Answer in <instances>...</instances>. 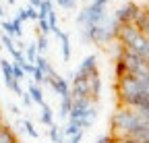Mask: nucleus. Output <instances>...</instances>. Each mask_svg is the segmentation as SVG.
I'll return each instance as SVG.
<instances>
[{"mask_svg":"<svg viewBox=\"0 0 149 143\" xmlns=\"http://www.w3.org/2000/svg\"><path fill=\"white\" fill-rule=\"evenodd\" d=\"M106 4H108V0H93L85 10H81V15L77 17V23L83 27L102 25L106 21Z\"/></svg>","mask_w":149,"mask_h":143,"instance_id":"nucleus-1","label":"nucleus"},{"mask_svg":"<svg viewBox=\"0 0 149 143\" xmlns=\"http://www.w3.org/2000/svg\"><path fill=\"white\" fill-rule=\"evenodd\" d=\"M139 10H141L139 4H135V2H126L124 6H120V8L116 10L114 21H116L118 25H133L135 19H137V15H139Z\"/></svg>","mask_w":149,"mask_h":143,"instance_id":"nucleus-2","label":"nucleus"},{"mask_svg":"<svg viewBox=\"0 0 149 143\" xmlns=\"http://www.w3.org/2000/svg\"><path fill=\"white\" fill-rule=\"evenodd\" d=\"M91 108V100L89 98H81V100H72V110H70V116L68 120H81L87 110Z\"/></svg>","mask_w":149,"mask_h":143,"instance_id":"nucleus-3","label":"nucleus"},{"mask_svg":"<svg viewBox=\"0 0 149 143\" xmlns=\"http://www.w3.org/2000/svg\"><path fill=\"white\" fill-rule=\"evenodd\" d=\"M97 70V64H95V56H87L83 62H81V66H79V70L74 73V79H89L93 73Z\"/></svg>","mask_w":149,"mask_h":143,"instance_id":"nucleus-4","label":"nucleus"},{"mask_svg":"<svg viewBox=\"0 0 149 143\" xmlns=\"http://www.w3.org/2000/svg\"><path fill=\"white\" fill-rule=\"evenodd\" d=\"M87 85H89V100L91 102H97L100 100V91H102V79H100L97 70L87 79Z\"/></svg>","mask_w":149,"mask_h":143,"instance_id":"nucleus-5","label":"nucleus"},{"mask_svg":"<svg viewBox=\"0 0 149 143\" xmlns=\"http://www.w3.org/2000/svg\"><path fill=\"white\" fill-rule=\"evenodd\" d=\"M133 25L147 38V33H149V8H141L139 10V15H137V19H135Z\"/></svg>","mask_w":149,"mask_h":143,"instance_id":"nucleus-6","label":"nucleus"},{"mask_svg":"<svg viewBox=\"0 0 149 143\" xmlns=\"http://www.w3.org/2000/svg\"><path fill=\"white\" fill-rule=\"evenodd\" d=\"M54 35L60 40V44H62V56H64V60L68 62V58H70V46H68V35L64 33V31H60V29H56L54 31Z\"/></svg>","mask_w":149,"mask_h":143,"instance_id":"nucleus-7","label":"nucleus"},{"mask_svg":"<svg viewBox=\"0 0 149 143\" xmlns=\"http://www.w3.org/2000/svg\"><path fill=\"white\" fill-rule=\"evenodd\" d=\"M29 98H31V102L40 104V106H44V104H46V102H44V96H42L40 85H35V83H31V85H29Z\"/></svg>","mask_w":149,"mask_h":143,"instance_id":"nucleus-8","label":"nucleus"},{"mask_svg":"<svg viewBox=\"0 0 149 143\" xmlns=\"http://www.w3.org/2000/svg\"><path fill=\"white\" fill-rule=\"evenodd\" d=\"M2 27L6 29V35H19V38H21V23L17 19L15 21H4Z\"/></svg>","mask_w":149,"mask_h":143,"instance_id":"nucleus-9","label":"nucleus"},{"mask_svg":"<svg viewBox=\"0 0 149 143\" xmlns=\"http://www.w3.org/2000/svg\"><path fill=\"white\" fill-rule=\"evenodd\" d=\"M70 110H72V96L68 93V96H64L62 102H60V116H62V118L70 116Z\"/></svg>","mask_w":149,"mask_h":143,"instance_id":"nucleus-10","label":"nucleus"},{"mask_svg":"<svg viewBox=\"0 0 149 143\" xmlns=\"http://www.w3.org/2000/svg\"><path fill=\"white\" fill-rule=\"evenodd\" d=\"M42 122H44V124H48V127H52V124H54L52 110H50V106H48V104H44V106H42Z\"/></svg>","mask_w":149,"mask_h":143,"instance_id":"nucleus-11","label":"nucleus"},{"mask_svg":"<svg viewBox=\"0 0 149 143\" xmlns=\"http://www.w3.org/2000/svg\"><path fill=\"white\" fill-rule=\"evenodd\" d=\"M31 75H33V81H35V85H40V83H44V81H46V75H44V70H40L37 66H33Z\"/></svg>","mask_w":149,"mask_h":143,"instance_id":"nucleus-12","label":"nucleus"},{"mask_svg":"<svg viewBox=\"0 0 149 143\" xmlns=\"http://www.w3.org/2000/svg\"><path fill=\"white\" fill-rule=\"evenodd\" d=\"M35 60H37V46L31 44V46L27 48V62L31 64V62H35Z\"/></svg>","mask_w":149,"mask_h":143,"instance_id":"nucleus-13","label":"nucleus"},{"mask_svg":"<svg viewBox=\"0 0 149 143\" xmlns=\"http://www.w3.org/2000/svg\"><path fill=\"white\" fill-rule=\"evenodd\" d=\"M13 77H15V81H19V83H21V79L25 77V70H23V66L13 64Z\"/></svg>","mask_w":149,"mask_h":143,"instance_id":"nucleus-14","label":"nucleus"},{"mask_svg":"<svg viewBox=\"0 0 149 143\" xmlns=\"http://www.w3.org/2000/svg\"><path fill=\"white\" fill-rule=\"evenodd\" d=\"M46 48H48V38L44 33H40L37 35V52H44Z\"/></svg>","mask_w":149,"mask_h":143,"instance_id":"nucleus-15","label":"nucleus"},{"mask_svg":"<svg viewBox=\"0 0 149 143\" xmlns=\"http://www.w3.org/2000/svg\"><path fill=\"white\" fill-rule=\"evenodd\" d=\"M50 139H52L54 143L62 141V137H60V133H58V127H56V124H52V127H50Z\"/></svg>","mask_w":149,"mask_h":143,"instance_id":"nucleus-16","label":"nucleus"},{"mask_svg":"<svg viewBox=\"0 0 149 143\" xmlns=\"http://www.w3.org/2000/svg\"><path fill=\"white\" fill-rule=\"evenodd\" d=\"M58 4H60L64 10H68V8H74V0H58Z\"/></svg>","mask_w":149,"mask_h":143,"instance_id":"nucleus-17","label":"nucleus"},{"mask_svg":"<svg viewBox=\"0 0 149 143\" xmlns=\"http://www.w3.org/2000/svg\"><path fill=\"white\" fill-rule=\"evenodd\" d=\"M40 29H42V33H44V35H48V33H50V25H48V19H40Z\"/></svg>","mask_w":149,"mask_h":143,"instance_id":"nucleus-18","label":"nucleus"},{"mask_svg":"<svg viewBox=\"0 0 149 143\" xmlns=\"http://www.w3.org/2000/svg\"><path fill=\"white\" fill-rule=\"evenodd\" d=\"M83 133H85V131H79V133H74L72 137H66V139H68V143H79V141L83 139Z\"/></svg>","mask_w":149,"mask_h":143,"instance_id":"nucleus-19","label":"nucleus"},{"mask_svg":"<svg viewBox=\"0 0 149 143\" xmlns=\"http://www.w3.org/2000/svg\"><path fill=\"white\" fill-rule=\"evenodd\" d=\"M27 19H29V15H27V8H25V10H21V13L17 15V21L21 23V25H23V21H27Z\"/></svg>","mask_w":149,"mask_h":143,"instance_id":"nucleus-20","label":"nucleus"},{"mask_svg":"<svg viewBox=\"0 0 149 143\" xmlns=\"http://www.w3.org/2000/svg\"><path fill=\"white\" fill-rule=\"evenodd\" d=\"M2 42H4V46H6V50H13L15 46H13V40H10V35H2Z\"/></svg>","mask_w":149,"mask_h":143,"instance_id":"nucleus-21","label":"nucleus"},{"mask_svg":"<svg viewBox=\"0 0 149 143\" xmlns=\"http://www.w3.org/2000/svg\"><path fill=\"white\" fill-rule=\"evenodd\" d=\"M25 129H27V133H29L31 137H37V131L33 129V124H31V122H25Z\"/></svg>","mask_w":149,"mask_h":143,"instance_id":"nucleus-22","label":"nucleus"},{"mask_svg":"<svg viewBox=\"0 0 149 143\" xmlns=\"http://www.w3.org/2000/svg\"><path fill=\"white\" fill-rule=\"evenodd\" d=\"M95 143H112V135H104V137H100Z\"/></svg>","mask_w":149,"mask_h":143,"instance_id":"nucleus-23","label":"nucleus"},{"mask_svg":"<svg viewBox=\"0 0 149 143\" xmlns=\"http://www.w3.org/2000/svg\"><path fill=\"white\" fill-rule=\"evenodd\" d=\"M29 2H31V8H37V10H40V6H42V0H29Z\"/></svg>","mask_w":149,"mask_h":143,"instance_id":"nucleus-24","label":"nucleus"},{"mask_svg":"<svg viewBox=\"0 0 149 143\" xmlns=\"http://www.w3.org/2000/svg\"><path fill=\"white\" fill-rule=\"evenodd\" d=\"M23 104H25V106H29V104H31V98H29V96H25V98H23Z\"/></svg>","mask_w":149,"mask_h":143,"instance_id":"nucleus-25","label":"nucleus"},{"mask_svg":"<svg viewBox=\"0 0 149 143\" xmlns=\"http://www.w3.org/2000/svg\"><path fill=\"white\" fill-rule=\"evenodd\" d=\"M0 124H2V114H0Z\"/></svg>","mask_w":149,"mask_h":143,"instance_id":"nucleus-26","label":"nucleus"},{"mask_svg":"<svg viewBox=\"0 0 149 143\" xmlns=\"http://www.w3.org/2000/svg\"><path fill=\"white\" fill-rule=\"evenodd\" d=\"M0 15H2V6H0Z\"/></svg>","mask_w":149,"mask_h":143,"instance_id":"nucleus-27","label":"nucleus"},{"mask_svg":"<svg viewBox=\"0 0 149 143\" xmlns=\"http://www.w3.org/2000/svg\"><path fill=\"white\" fill-rule=\"evenodd\" d=\"M8 2H15V0H8Z\"/></svg>","mask_w":149,"mask_h":143,"instance_id":"nucleus-28","label":"nucleus"},{"mask_svg":"<svg viewBox=\"0 0 149 143\" xmlns=\"http://www.w3.org/2000/svg\"><path fill=\"white\" fill-rule=\"evenodd\" d=\"M147 40H149V33H147Z\"/></svg>","mask_w":149,"mask_h":143,"instance_id":"nucleus-29","label":"nucleus"}]
</instances>
